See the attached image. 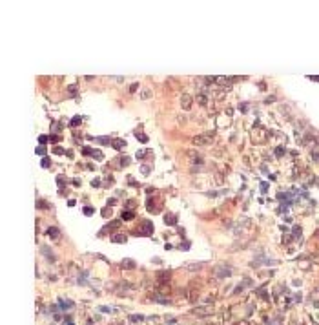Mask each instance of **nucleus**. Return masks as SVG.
Masks as SVG:
<instances>
[{
  "label": "nucleus",
  "mask_w": 319,
  "mask_h": 325,
  "mask_svg": "<svg viewBox=\"0 0 319 325\" xmlns=\"http://www.w3.org/2000/svg\"><path fill=\"white\" fill-rule=\"evenodd\" d=\"M199 102H201V104H204V102H206V97H203V95H201V97H199Z\"/></svg>",
  "instance_id": "3"
},
{
  "label": "nucleus",
  "mask_w": 319,
  "mask_h": 325,
  "mask_svg": "<svg viewBox=\"0 0 319 325\" xmlns=\"http://www.w3.org/2000/svg\"><path fill=\"white\" fill-rule=\"evenodd\" d=\"M212 141H213V137H212V135H203V137L199 135V137H194V142H195V144H208V142H212Z\"/></svg>",
  "instance_id": "1"
},
{
  "label": "nucleus",
  "mask_w": 319,
  "mask_h": 325,
  "mask_svg": "<svg viewBox=\"0 0 319 325\" xmlns=\"http://www.w3.org/2000/svg\"><path fill=\"white\" fill-rule=\"evenodd\" d=\"M180 102H182V108L188 110V108L192 106V97H190V95H182V100H180Z\"/></svg>",
  "instance_id": "2"
}]
</instances>
